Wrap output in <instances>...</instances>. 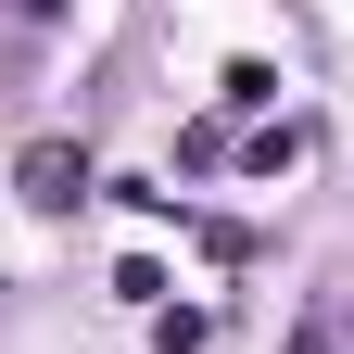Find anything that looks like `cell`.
Instances as JSON below:
<instances>
[{
    "label": "cell",
    "instance_id": "3",
    "mask_svg": "<svg viewBox=\"0 0 354 354\" xmlns=\"http://www.w3.org/2000/svg\"><path fill=\"white\" fill-rule=\"evenodd\" d=\"M152 342H165V354H203L215 317H203V304H152Z\"/></svg>",
    "mask_w": 354,
    "mask_h": 354
},
{
    "label": "cell",
    "instance_id": "5",
    "mask_svg": "<svg viewBox=\"0 0 354 354\" xmlns=\"http://www.w3.org/2000/svg\"><path fill=\"white\" fill-rule=\"evenodd\" d=\"M13 13H26V26H64V0H13Z\"/></svg>",
    "mask_w": 354,
    "mask_h": 354
},
{
    "label": "cell",
    "instance_id": "1",
    "mask_svg": "<svg viewBox=\"0 0 354 354\" xmlns=\"http://www.w3.org/2000/svg\"><path fill=\"white\" fill-rule=\"evenodd\" d=\"M13 190H26L38 215H64V203H88V152H76V140H26V152H13Z\"/></svg>",
    "mask_w": 354,
    "mask_h": 354
},
{
    "label": "cell",
    "instance_id": "4",
    "mask_svg": "<svg viewBox=\"0 0 354 354\" xmlns=\"http://www.w3.org/2000/svg\"><path fill=\"white\" fill-rule=\"evenodd\" d=\"M291 354H342V291H317V304H304V329H291Z\"/></svg>",
    "mask_w": 354,
    "mask_h": 354
},
{
    "label": "cell",
    "instance_id": "2",
    "mask_svg": "<svg viewBox=\"0 0 354 354\" xmlns=\"http://www.w3.org/2000/svg\"><path fill=\"white\" fill-rule=\"evenodd\" d=\"M215 102H228V114H266V102H279V64H253V51H241L228 76H215Z\"/></svg>",
    "mask_w": 354,
    "mask_h": 354
}]
</instances>
